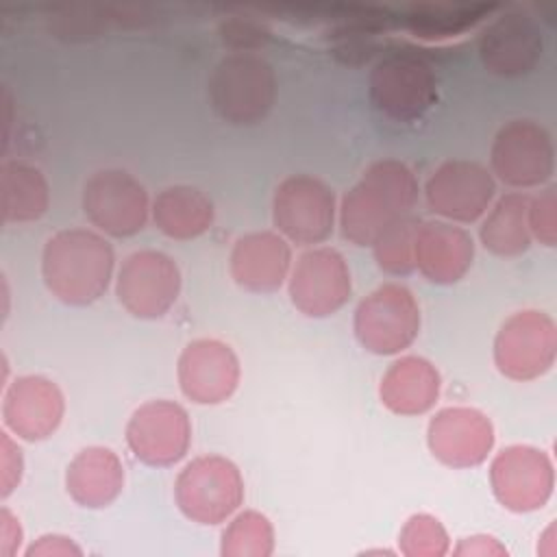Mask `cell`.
Listing matches in <instances>:
<instances>
[{
	"label": "cell",
	"instance_id": "obj_1",
	"mask_svg": "<svg viewBox=\"0 0 557 557\" xmlns=\"http://www.w3.org/2000/svg\"><path fill=\"white\" fill-rule=\"evenodd\" d=\"M113 265L111 244L87 228L54 233L41 252V276L48 292L72 307L96 302L111 283Z\"/></svg>",
	"mask_w": 557,
	"mask_h": 557
},
{
	"label": "cell",
	"instance_id": "obj_2",
	"mask_svg": "<svg viewBox=\"0 0 557 557\" xmlns=\"http://www.w3.org/2000/svg\"><path fill=\"white\" fill-rule=\"evenodd\" d=\"M416 200L418 181L403 161H374L342 198L339 226L344 239L355 246H372L383 226L411 213Z\"/></svg>",
	"mask_w": 557,
	"mask_h": 557
},
{
	"label": "cell",
	"instance_id": "obj_3",
	"mask_svg": "<svg viewBox=\"0 0 557 557\" xmlns=\"http://www.w3.org/2000/svg\"><path fill=\"white\" fill-rule=\"evenodd\" d=\"M274 98V70L259 54H226L209 76L211 107L228 124L248 126L261 122L270 113Z\"/></svg>",
	"mask_w": 557,
	"mask_h": 557
},
{
	"label": "cell",
	"instance_id": "obj_4",
	"mask_svg": "<svg viewBox=\"0 0 557 557\" xmlns=\"http://www.w3.org/2000/svg\"><path fill=\"white\" fill-rule=\"evenodd\" d=\"M174 498L191 522L220 524L244 503V479L226 457H196L178 472Z\"/></svg>",
	"mask_w": 557,
	"mask_h": 557
},
{
	"label": "cell",
	"instance_id": "obj_5",
	"mask_svg": "<svg viewBox=\"0 0 557 557\" xmlns=\"http://www.w3.org/2000/svg\"><path fill=\"white\" fill-rule=\"evenodd\" d=\"M420 331V307L411 289L385 283L355 309V335L374 355H396L413 344Z\"/></svg>",
	"mask_w": 557,
	"mask_h": 557
},
{
	"label": "cell",
	"instance_id": "obj_6",
	"mask_svg": "<svg viewBox=\"0 0 557 557\" xmlns=\"http://www.w3.org/2000/svg\"><path fill=\"white\" fill-rule=\"evenodd\" d=\"M557 355L555 320L535 309L509 315L494 337V363L513 381H533L546 374Z\"/></svg>",
	"mask_w": 557,
	"mask_h": 557
},
{
	"label": "cell",
	"instance_id": "obj_7",
	"mask_svg": "<svg viewBox=\"0 0 557 557\" xmlns=\"http://www.w3.org/2000/svg\"><path fill=\"white\" fill-rule=\"evenodd\" d=\"M272 222L285 239L298 246L320 244L333 233L335 194L315 176H287L274 191Z\"/></svg>",
	"mask_w": 557,
	"mask_h": 557
},
{
	"label": "cell",
	"instance_id": "obj_8",
	"mask_svg": "<svg viewBox=\"0 0 557 557\" xmlns=\"http://www.w3.org/2000/svg\"><path fill=\"white\" fill-rule=\"evenodd\" d=\"M368 91L383 115L396 122H411L433 104L435 74L420 57L389 54L372 67Z\"/></svg>",
	"mask_w": 557,
	"mask_h": 557
},
{
	"label": "cell",
	"instance_id": "obj_9",
	"mask_svg": "<svg viewBox=\"0 0 557 557\" xmlns=\"http://www.w3.org/2000/svg\"><path fill=\"white\" fill-rule=\"evenodd\" d=\"M148 191L124 170H100L83 187L87 220L111 237L137 235L148 222Z\"/></svg>",
	"mask_w": 557,
	"mask_h": 557
},
{
	"label": "cell",
	"instance_id": "obj_10",
	"mask_svg": "<svg viewBox=\"0 0 557 557\" xmlns=\"http://www.w3.org/2000/svg\"><path fill=\"white\" fill-rule=\"evenodd\" d=\"M115 294L131 315L141 320L161 318L181 294V270L165 252L137 250L122 261Z\"/></svg>",
	"mask_w": 557,
	"mask_h": 557
},
{
	"label": "cell",
	"instance_id": "obj_11",
	"mask_svg": "<svg viewBox=\"0 0 557 557\" xmlns=\"http://www.w3.org/2000/svg\"><path fill=\"white\" fill-rule=\"evenodd\" d=\"M494 174L511 187H535L555 170L550 133L533 120H511L494 137L490 150Z\"/></svg>",
	"mask_w": 557,
	"mask_h": 557
},
{
	"label": "cell",
	"instance_id": "obj_12",
	"mask_svg": "<svg viewBox=\"0 0 557 557\" xmlns=\"http://www.w3.org/2000/svg\"><path fill=\"white\" fill-rule=\"evenodd\" d=\"M490 483L498 503L516 513L544 507L553 494L555 472L548 455L535 446H507L490 466Z\"/></svg>",
	"mask_w": 557,
	"mask_h": 557
},
{
	"label": "cell",
	"instance_id": "obj_13",
	"mask_svg": "<svg viewBox=\"0 0 557 557\" xmlns=\"http://www.w3.org/2000/svg\"><path fill=\"white\" fill-rule=\"evenodd\" d=\"M126 444L146 466H172L189 450V416L174 400H148L131 416L126 424Z\"/></svg>",
	"mask_w": 557,
	"mask_h": 557
},
{
	"label": "cell",
	"instance_id": "obj_14",
	"mask_svg": "<svg viewBox=\"0 0 557 557\" xmlns=\"http://www.w3.org/2000/svg\"><path fill=\"white\" fill-rule=\"evenodd\" d=\"M352 292L346 259L335 248L302 252L289 276L292 305L309 318H326L339 311Z\"/></svg>",
	"mask_w": 557,
	"mask_h": 557
},
{
	"label": "cell",
	"instance_id": "obj_15",
	"mask_svg": "<svg viewBox=\"0 0 557 557\" xmlns=\"http://www.w3.org/2000/svg\"><path fill=\"white\" fill-rule=\"evenodd\" d=\"M496 191L492 174L476 161H444L426 181L424 196L433 213L470 224L490 207Z\"/></svg>",
	"mask_w": 557,
	"mask_h": 557
},
{
	"label": "cell",
	"instance_id": "obj_16",
	"mask_svg": "<svg viewBox=\"0 0 557 557\" xmlns=\"http://www.w3.org/2000/svg\"><path fill=\"white\" fill-rule=\"evenodd\" d=\"M181 392L196 405H220L239 385V359L220 339L202 337L189 342L176 366Z\"/></svg>",
	"mask_w": 557,
	"mask_h": 557
},
{
	"label": "cell",
	"instance_id": "obj_17",
	"mask_svg": "<svg viewBox=\"0 0 557 557\" xmlns=\"http://www.w3.org/2000/svg\"><path fill=\"white\" fill-rule=\"evenodd\" d=\"M426 442L444 466L472 468L487 459L494 446V426L479 409L446 407L431 418Z\"/></svg>",
	"mask_w": 557,
	"mask_h": 557
},
{
	"label": "cell",
	"instance_id": "obj_18",
	"mask_svg": "<svg viewBox=\"0 0 557 557\" xmlns=\"http://www.w3.org/2000/svg\"><path fill=\"white\" fill-rule=\"evenodd\" d=\"M63 411L65 400L59 385L41 374L20 376L4 392V424L26 442L50 437L59 429Z\"/></svg>",
	"mask_w": 557,
	"mask_h": 557
},
{
	"label": "cell",
	"instance_id": "obj_19",
	"mask_svg": "<svg viewBox=\"0 0 557 557\" xmlns=\"http://www.w3.org/2000/svg\"><path fill=\"white\" fill-rule=\"evenodd\" d=\"M544 39L533 17L511 11L492 22L479 41V57L498 76L529 74L542 57Z\"/></svg>",
	"mask_w": 557,
	"mask_h": 557
},
{
	"label": "cell",
	"instance_id": "obj_20",
	"mask_svg": "<svg viewBox=\"0 0 557 557\" xmlns=\"http://www.w3.org/2000/svg\"><path fill=\"white\" fill-rule=\"evenodd\" d=\"M292 248L281 233L257 231L239 237L228 257L233 281L255 294H272L287 278Z\"/></svg>",
	"mask_w": 557,
	"mask_h": 557
},
{
	"label": "cell",
	"instance_id": "obj_21",
	"mask_svg": "<svg viewBox=\"0 0 557 557\" xmlns=\"http://www.w3.org/2000/svg\"><path fill=\"white\" fill-rule=\"evenodd\" d=\"M474 259L470 233L453 222H422L416 235V268L435 285H453L466 276Z\"/></svg>",
	"mask_w": 557,
	"mask_h": 557
},
{
	"label": "cell",
	"instance_id": "obj_22",
	"mask_svg": "<svg viewBox=\"0 0 557 557\" xmlns=\"http://www.w3.org/2000/svg\"><path fill=\"white\" fill-rule=\"evenodd\" d=\"M440 385V372L429 359L407 355L385 370L379 398L392 413L420 416L435 405Z\"/></svg>",
	"mask_w": 557,
	"mask_h": 557
},
{
	"label": "cell",
	"instance_id": "obj_23",
	"mask_svg": "<svg viewBox=\"0 0 557 557\" xmlns=\"http://www.w3.org/2000/svg\"><path fill=\"white\" fill-rule=\"evenodd\" d=\"M122 487L124 468L120 457L111 448H83L67 466L65 490L81 507L102 509L120 496Z\"/></svg>",
	"mask_w": 557,
	"mask_h": 557
},
{
	"label": "cell",
	"instance_id": "obj_24",
	"mask_svg": "<svg viewBox=\"0 0 557 557\" xmlns=\"http://www.w3.org/2000/svg\"><path fill=\"white\" fill-rule=\"evenodd\" d=\"M211 198L191 185H172L159 191L152 202V220L170 239H196L213 224Z\"/></svg>",
	"mask_w": 557,
	"mask_h": 557
},
{
	"label": "cell",
	"instance_id": "obj_25",
	"mask_svg": "<svg viewBox=\"0 0 557 557\" xmlns=\"http://www.w3.org/2000/svg\"><path fill=\"white\" fill-rule=\"evenodd\" d=\"M50 202L48 181L35 165L7 161L0 168V213L2 222H35Z\"/></svg>",
	"mask_w": 557,
	"mask_h": 557
},
{
	"label": "cell",
	"instance_id": "obj_26",
	"mask_svg": "<svg viewBox=\"0 0 557 557\" xmlns=\"http://www.w3.org/2000/svg\"><path fill=\"white\" fill-rule=\"evenodd\" d=\"M529 196L527 194H505L492 207L487 218L479 228L481 244L498 257H518L531 246V231L527 222Z\"/></svg>",
	"mask_w": 557,
	"mask_h": 557
},
{
	"label": "cell",
	"instance_id": "obj_27",
	"mask_svg": "<svg viewBox=\"0 0 557 557\" xmlns=\"http://www.w3.org/2000/svg\"><path fill=\"white\" fill-rule=\"evenodd\" d=\"M420 224V218L405 213L379 231L372 242V252L383 272L405 276L416 268V235Z\"/></svg>",
	"mask_w": 557,
	"mask_h": 557
},
{
	"label": "cell",
	"instance_id": "obj_28",
	"mask_svg": "<svg viewBox=\"0 0 557 557\" xmlns=\"http://www.w3.org/2000/svg\"><path fill=\"white\" fill-rule=\"evenodd\" d=\"M274 550L272 522L259 511H242L222 531L224 557H268Z\"/></svg>",
	"mask_w": 557,
	"mask_h": 557
},
{
	"label": "cell",
	"instance_id": "obj_29",
	"mask_svg": "<svg viewBox=\"0 0 557 557\" xmlns=\"http://www.w3.org/2000/svg\"><path fill=\"white\" fill-rule=\"evenodd\" d=\"M400 553L407 557H442L448 553V533L429 513H413L398 537Z\"/></svg>",
	"mask_w": 557,
	"mask_h": 557
},
{
	"label": "cell",
	"instance_id": "obj_30",
	"mask_svg": "<svg viewBox=\"0 0 557 557\" xmlns=\"http://www.w3.org/2000/svg\"><path fill=\"white\" fill-rule=\"evenodd\" d=\"M527 222L531 235L553 248L557 244V198H555V187H546L540 191L535 198H529V209H527Z\"/></svg>",
	"mask_w": 557,
	"mask_h": 557
},
{
	"label": "cell",
	"instance_id": "obj_31",
	"mask_svg": "<svg viewBox=\"0 0 557 557\" xmlns=\"http://www.w3.org/2000/svg\"><path fill=\"white\" fill-rule=\"evenodd\" d=\"M0 494L2 498H7L17 487L24 470L22 450L17 444L11 442L7 431L0 433Z\"/></svg>",
	"mask_w": 557,
	"mask_h": 557
},
{
	"label": "cell",
	"instance_id": "obj_32",
	"mask_svg": "<svg viewBox=\"0 0 557 557\" xmlns=\"http://www.w3.org/2000/svg\"><path fill=\"white\" fill-rule=\"evenodd\" d=\"M20 542H22V527H20L17 518L4 507L0 511V555L13 557Z\"/></svg>",
	"mask_w": 557,
	"mask_h": 557
},
{
	"label": "cell",
	"instance_id": "obj_33",
	"mask_svg": "<svg viewBox=\"0 0 557 557\" xmlns=\"http://www.w3.org/2000/svg\"><path fill=\"white\" fill-rule=\"evenodd\" d=\"M26 555H81V548L65 535H41Z\"/></svg>",
	"mask_w": 557,
	"mask_h": 557
},
{
	"label": "cell",
	"instance_id": "obj_34",
	"mask_svg": "<svg viewBox=\"0 0 557 557\" xmlns=\"http://www.w3.org/2000/svg\"><path fill=\"white\" fill-rule=\"evenodd\" d=\"M455 553L457 555H505L507 550L490 535H474V537L461 540Z\"/></svg>",
	"mask_w": 557,
	"mask_h": 557
}]
</instances>
